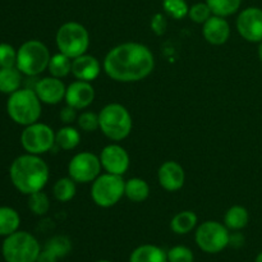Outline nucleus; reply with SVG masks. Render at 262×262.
Listing matches in <instances>:
<instances>
[{"instance_id": "nucleus-1", "label": "nucleus", "mask_w": 262, "mask_h": 262, "mask_svg": "<svg viewBox=\"0 0 262 262\" xmlns=\"http://www.w3.org/2000/svg\"><path fill=\"white\" fill-rule=\"evenodd\" d=\"M154 67L152 51L140 42H124L114 46L102 61L105 73L122 83L142 81L152 73Z\"/></svg>"}, {"instance_id": "nucleus-2", "label": "nucleus", "mask_w": 262, "mask_h": 262, "mask_svg": "<svg viewBox=\"0 0 262 262\" xmlns=\"http://www.w3.org/2000/svg\"><path fill=\"white\" fill-rule=\"evenodd\" d=\"M9 177L13 186L23 194L42 191L49 182V166L40 155L25 154L14 159L9 169Z\"/></svg>"}, {"instance_id": "nucleus-3", "label": "nucleus", "mask_w": 262, "mask_h": 262, "mask_svg": "<svg viewBox=\"0 0 262 262\" xmlns=\"http://www.w3.org/2000/svg\"><path fill=\"white\" fill-rule=\"evenodd\" d=\"M41 110V100L33 89H19L9 95L7 112L10 119L17 124L26 127L38 122Z\"/></svg>"}, {"instance_id": "nucleus-4", "label": "nucleus", "mask_w": 262, "mask_h": 262, "mask_svg": "<svg viewBox=\"0 0 262 262\" xmlns=\"http://www.w3.org/2000/svg\"><path fill=\"white\" fill-rule=\"evenodd\" d=\"M100 129L112 141H122L130 135L133 128L132 115L125 106L118 102L105 105L99 113Z\"/></svg>"}, {"instance_id": "nucleus-5", "label": "nucleus", "mask_w": 262, "mask_h": 262, "mask_svg": "<svg viewBox=\"0 0 262 262\" xmlns=\"http://www.w3.org/2000/svg\"><path fill=\"white\" fill-rule=\"evenodd\" d=\"M41 247L31 233L17 230L5 237L2 245V255L5 262H37Z\"/></svg>"}, {"instance_id": "nucleus-6", "label": "nucleus", "mask_w": 262, "mask_h": 262, "mask_svg": "<svg viewBox=\"0 0 262 262\" xmlns=\"http://www.w3.org/2000/svg\"><path fill=\"white\" fill-rule=\"evenodd\" d=\"M48 46L38 40L26 41L17 50V67L20 73L28 77H36L46 71L50 61Z\"/></svg>"}, {"instance_id": "nucleus-7", "label": "nucleus", "mask_w": 262, "mask_h": 262, "mask_svg": "<svg viewBox=\"0 0 262 262\" xmlns=\"http://www.w3.org/2000/svg\"><path fill=\"white\" fill-rule=\"evenodd\" d=\"M55 42L60 53L74 59L87 53L90 48V33L81 23L67 22L56 31Z\"/></svg>"}, {"instance_id": "nucleus-8", "label": "nucleus", "mask_w": 262, "mask_h": 262, "mask_svg": "<svg viewBox=\"0 0 262 262\" xmlns=\"http://www.w3.org/2000/svg\"><path fill=\"white\" fill-rule=\"evenodd\" d=\"M125 181L123 176L104 173L100 174L91 186V199L97 206L109 209L115 206L124 196Z\"/></svg>"}, {"instance_id": "nucleus-9", "label": "nucleus", "mask_w": 262, "mask_h": 262, "mask_svg": "<svg viewBox=\"0 0 262 262\" xmlns=\"http://www.w3.org/2000/svg\"><path fill=\"white\" fill-rule=\"evenodd\" d=\"M194 239L200 250L204 252L219 253L229 246V229L222 223L207 220L199 225L194 233Z\"/></svg>"}, {"instance_id": "nucleus-10", "label": "nucleus", "mask_w": 262, "mask_h": 262, "mask_svg": "<svg viewBox=\"0 0 262 262\" xmlns=\"http://www.w3.org/2000/svg\"><path fill=\"white\" fill-rule=\"evenodd\" d=\"M20 145L27 154L42 155L55 145V133L53 128L43 123L26 125L20 133Z\"/></svg>"}, {"instance_id": "nucleus-11", "label": "nucleus", "mask_w": 262, "mask_h": 262, "mask_svg": "<svg viewBox=\"0 0 262 262\" xmlns=\"http://www.w3.org/2000/svg\"><path fill=\"white\" fill-rule=\"evenodd\" d=\"M101 161L92 152H78L68 164V174L76 183H91L101 174Z\"/></svg>"}, {"instance_id": "nucleus-12", "label": "nucleus", "mask_w": 262, "mask_h": 262, "mask_svg": "<svg viewBox=\"0 0 262 262\" xmlns=\"http://www.w3.org/2000/svg\"><path fill=\"white\" fill-rule=\"evenodd\" d=\"M238 33L248 42L262 41V9L257 7L246 8L237 18Z\"/></svg>"}, {"instance_id": "nucleus-13", "label": "nucleus", "mask_w": 262, "mask_h": 262, "mask_svg": "<svg viewBox=\"0 0 262 262\" xmlns=\"http://www.w3.org/2000/svg\"><path fill=\"white\" fill-rule=\"evenodd\" d=\"M100 161L101 166L106 173L115 174V176H123L127 173L129 168V155L124 147L112 143L105 146L100 154Z\"/></svg>"}, {"instance_id": "nucleus-14", "label": "nucleus", "mask_w": 262, "mask_h": 262, "mask_svg": "<svg viewBox=\"0 0 262 262\" xmlns=\"http://www.w3.org/2000/svg\"><path fill=\"white\" fill-rule=\"evenodd\" d=\"M64 100H66L67 105L74 107V109H86L95 100L94 86L91 84V82L77 79L67 87Z\"/></svg>"}, {"instance_id": "nucleus-15", "label": "nucleus", "mask_w": 262, "mask_h": 262, "mask_svg": "<svg viewBox=\"0 0 262 262\" xmlns=\"http://www.w3.org/2000/svg\"><path fill=\"white\" fill-rule=\"evenodd\" d=\"M33 90L41 102L48 105H56L66 97L67 87L60 78L50 76L36 82Z\"/></svg>"}, {"instance_id": "nucleus-16", "label": "nucleus", "mask_w": 262, "mask_h": 262, "mask_svg": "<svg viewBox=\"0 0 262 262\" xmlns=\"http://www.w3.org/2000/svg\"><path fill=\"white\" fill-rule=\"evenodd\" d=\"M159 184L168 192L179 191L186 182V173L183 166L177 161H165L159 168L158 171Z\"/></svg>"}, {"instance_id": "nucleus-17", "label": "nucleus", "mask_w": 262, "mask_h": 262, "mask_svg": "<svg viewBox=\"0 0 262 262\" xmlns=\"http://www.w3.org/2000/svg\"><path fill=\"white\" fill-rule=\"evenodd\" d=\"M204 38L211 45H223L230 37V26L224 17L212 14L202 28Z\"/></svg>"}, {"instance_id": "nucleus-18", "label": "nucleus", "mask_w": 262, "mask_h": 262, "mask_svg": "<svg viewBox=\"0 0 262 262\" xmlns=\"http://www.w3.org/2000/svg\"><path fill=\"white\" fill-rule=\"evenodd\" d=\"M100 72H101V64L95 56L83 54L72 59V74L79 81H95L99 77Z\"/></svg>"}, {"instance_id": "nucleus-19", "label": "nucleus", "mask_w": 262, "mask_h": 262, "mask_svg": "<svg viewBox=\"0 0 262 262\" xmlns=\"http://www.w3.org/2000/svg\"><path fill=\"white\" fill-rule=\"evenodd\" d=\"M129 262H168V255L158 246L142 245L130 253Z\"/></svg>"}, {"instance_id": "nucleus-20", "label": "nucleus", "mask_w": 262, "mask_h": 262, "mask_svg": "<svg viewBox=\"0 0 262 262\" xmlns=\"http://www.w3.org/2000/svg\"><path fill=\"white\" fill-rule=\"evenodd\" d=\"M22 84V73L17 67L0 68V92L12 95L20 89Z\"/></svg>"}, {"instance_id": "nucleus-21", "label": "nucleus", "mask_w": 262, "mask_h": 262, "mask_svg": "<svg viewBox=\"0 0 262 262\" xmlns=\"http://www.w3.org/2000/svg\"><path fill=\"white\" fill-rule=\"evenodd\" d=\"M248 222H250V214H248L247 209L241 205H234L230 207L224 215V225L230 230H242L243 228L247 227Z\"/></svg>"}, {"instance_id": "nucleus-22", "label": "nucleus", "mask_w": 262, "mask_h": 262, "mask_svg": "<svg viewBox=\"0 0 262 262\" xmlns=\"http://www.w3.org/2000/svg\"><path fill=\"white\" fill-rule=\"evenodd\" d=\"M124 196L132 202H143L150 196V186L142 178H130L125 181Z\"/></svg>"}, {"instance_id": "nucleus-23", "label": "nucleus", "mask_w": 262, "mask_h": 262, "mask_svg": "<svg viewBox=\"0 0 262 262\" xmlns=\"http://www.w3.org/2000/svg\"><path fill=\"white\" fill-rule=\"evenodd\" d=\"M199 217L193 211H181L177 215H174L173 219L170 222V229L173 230L176 234L183 235L188 234L189 232L196 228Z\"/></svg>"}, {"instance_id": "nucleus-24", "label": "nucleus", "mask_w": 262, "mask_h": 262, "mask_svg": "<svg viewBox=\"0 0 262 262\" xmlns=\"http://www.w3.org/2000/svg\"><path fill=\"white\" fill-rule=\"evenodd\" d=\"M81 142V133L72 125H64L55 133V145L64 151L74 150Z\"/></svg>"}, {"instance_id": "nucleus-25", "label": "nucleus", "mask_w": 262, "mask_h": 262, "mask_svg": "<svg viewBox=\"0 0 262 262\" xmlns=\"http://www.w3.org/2000/svg\"><path fill=\"white\" fill-rule=\"evenodd\" d=\"M20 224L19 214L14 209L0 206V237H8L18 230Z\"/></svg>"}, {"instance_id": "nucleus-26", "label": "nucleus", "mask_w": 262, "mask_h": 262, "mask_svg": "<svg viewBox=\"0 0 262 262\" xmlns=\"http://www.w3.org/2000/svg\"><path fill=\"white\" fill-rule=\"evenodd\" d=\"M48 71L50 72V74L53 77L64 78L69 73H72V59L59 51L58 54H55V55H53L50 58Z\"/></svg>"}, {"instance_id": "nucleus-27", "label": "nucleus", "mask_w": 262, "mask_h": 262, "mask_svg": "<svg viewBox=\"0 0 262 262\" xmlns=\"http://www.w3.org/2000/svg\"><path fill=\"white\" fill-rule=\"evenodd\" d=\"M76 182L71 177H64V178L58 179L53 187L54 197L60 202H68L73 200V197L76 196Z\"/></svg>"}, {"instance_id": "nucleus-28", "label": "nucleus", "mask_w": 262, "mask_h": 262, "mask_svg": "<svg viewBox=\"0 0 262 262\" xmlns=\"http://www.w3.org/2000/svg\"><path fill=\"white\" fill-rule=\"evenodd\" d=\"M206 3L212 10V14L225 18L239 9L242 0H206Z\"/></svg>"}, {"instance_id": "nucleus-29", "label": "nucleus", "mask_w": 262, "mask_h": 262, "mask_svg": "<svg viewBox=\"0 0 262 262\" xmlns=\"http://www.w3.org/2000/svg\"><path fill=\"white\" fill-rule=\"evenodd\" d=\"M45 248L53 252L58 258H63L71 252L72 242L66 235H55L46 242Z\"/></svg>"}, {"instance_id": "nucleus-30", "label": "nucleus", "mask_w": 262, "mask_h": 262, "mask_svg": "<svg viewBox=\"0 0 262 262\" xmlns=\"http://www.w3.org/2000/svg\"><path fill=\"white\" fill-rule=\"evenodd\" d=\"M28 207L35 215H45L50 209V201L45 192L38 191L28 196Z\"/></svg>"}, {"instance_id": "nucleus-31", "label": "nucleus", "mask_w": 262, "mask_h": 262, "mask_svg": "<svg viewBox=\"0 0 262 262\" xmlns=\"http://www.w3.org/2000/svg\"><path fill=\"white\" fill-rule=\"evenodd\" d=\"M163 8L164 12L174 19H182L186 15H188L189 10L186 0H164Z\"/></svg>"}, {"instance_id": "nucleus-32", "label": "nucleus", "mask_w": 262, "mask_h": 262, "mask_svg": "<svg viewBox=\"0 0 262 262\" xmlns=\"http://www.w3.org/2000/svg\"><path fill=\"white\" fill-rule=\"evenodd\" d=\"M77 124L84 132H95L100 128L99 114L92 112H83L77 118Z\"/></svg>"}, {"instance_id": "nucleus-33", "label": "nucleus", "mask_w": 262, "mask_h": 262, "mask_svg": "<svg viewBox=\"0 0 262 262\" xmlns=\"http://www.w3.org/2000/svg\"><path fill=\"white\" fill-rule=\"evenodd\" d=\"M168 262H193L194 255L186 246H174L166 252Z\"/></svg>"}, {"instance_id": "nucleus-34", "label": "nucleus", "mask_w": 262, "mask_h": 262, "mask_svg": "<svg viewBox=\"0 0 262 262\" xmlns=\"http://www.w3.org/2000/svg\"><path fill=\"white\" fill-rule=\"evenodd\" d=\"M211 15L212 10L210 9L207 3H197V4L192 5L188 10V17L191 18L193 22L202 23V25H204Z\"/></svg>"}, {"instance_id": "nucleus-35", "label": "nucleus", "mask_w": 262, "mask_h": 262, "mask_svg": "<svg viewBox=\"0 0 262 262\" xmlns=\"http://www.w3.org/2000/svg\"><path fill=\"white\" fill-rule=\"evenodd\" d=\"M17 64V51L9 43H0V68H9Z\"/></svg>"}, {"instance_id": "nucleus-36", "label": "nucleus", "mask_w": 262, "mask_h": 262, "mask_svg": "<svg viewBox=\"0 0 262 262\" xmlns=\"http://www.w3.org/2000/svg\"><path fill=\"white\" fill-rule=\"evenodd\" d=\"M166 27H168V22H166V18L164 14L156 13V14L151 18V30H152L158 36L165 33Z\"/></svg>"}, {"instance_id": "nucleus-37", "label": "nucleus", "mask_w": 262, "mask_h": 262, "mask_svg": "<svg viewBox=\"0 0 262 262\" xmlns=\"http://www.w3.org/2000/svg\"><path fill=\"white\" fill-rule=\"evenodd\" d=\"M59 117H60V120L64 123V124L71 125L72 123L76 122L77 118H78V115H77V109H74V107L67 105V106H64L63 109L60 110V114H59Z\"/></svg>"}, {"instance_id": "nucleus-38", "label": "nucleus", "mask_w": 262, "mask_h": 262, "mask_svg": "<svg viewBox=\"0 0 262 262\" xmlns=\"http://www.w3.org/2000/svg\"><path fill=\"white\" fill-rule=\"evenodd\" d=\"M58 260L59 258L56 257L53 252H50L49 250L43 248V250H41L40 255H38L37 262H56Z\"/></svg>"}, {"instance_id": "nucleus-39", "label": "nucleus", "mask_w": 262, "mask_h": 262, "mask_svg": "<svg viewBox=\"0 0 262 262\" xmlns=\"http://www.w3.org/2000/svg\"><path fill=\"white\" fill-rule=\"evenodd\" d=\"M257 55H258V59H260V61L262 63V41L260 42V45H258V49H257Z\"/></svg>"}, {"instance_id": "nucleus-40", "label": "nucleus", "mask_w": 262, "mask_h": 262, "mask_svg": "<svg viewBox=\"0 0 262 262\" xmlns=\"http://www.w3.org/2000/svg\"><path fill=\"white\" fill-rule=\"evenodd\" d=\"M255 262H262V252L258 253V255H257V257H256Z\"/></svg>"}, {"instance_id": "nucleus-41", "label": "nucleus", "mask_w": 262, "mask_h": 262, "mask_svg": "<svg viewBox=\"0 0 262 262\" xmlns=\"http://www.w3.org/2000/svg\"><path fill=\"white\" fill-rule=\"evenodd\" d=\"M96 262H112V261H109V260H100V261H96Z\"/></svg>"}]
</instances>
